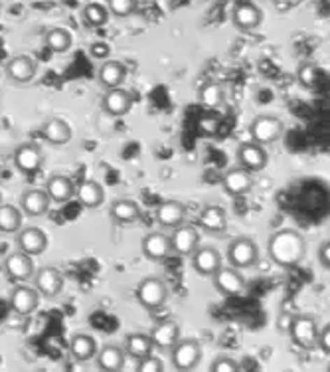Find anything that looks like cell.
<instances>
[{
  "label": "cell",
  "instance_id": "cell-43",
  "mask_svg": "<svg viewBox=\"0 0 330 372\" xmlns=\"http://www.w3.org/2000/svg\"><path fill=\"white\" fill-rule=\"evenodd\" d=\"M92 54L95 57H105L107 54H109V48L105 44H99V42H95V44L92 46Z\"/></svg>",
  "mask_w": 330,
  "mask_h": 372
},
{
  "label": "cell",
  "instance_id": "cell-8",
  "mask_svg": "<svg viewBox=\"0 0 330 372\" xmlns=\"http://www.w3.org/2000/svg\"><path fill=\"white\" fill-rule=\"evenodd\" d=\"M212 280L217 291L228 297H236L245 291V277L234 266H220L216 273L212 275Z\"/></svg>",
  "mask_w": 330,
  "mask_h": 372
},
{
  "label": "cell",
  "instance_id": "cell-24",
  "mask_svg": "<svg viewBox=\"0 0 330 372\" xmlns=\"http://www.w3.org/2000/svg\"><path fill=\"white\" fill-rule=\"evenodd\" d=\"M42 135L46 137L48 143L62 147V145H68L69 141H71L73 131H71L68 121H64V119H59V117H50V119H46L44 125H42Z\"/></svg>",
  "mask_w": 330,
  "mask_h": 372
},
{
  "label": "cell",
  "instance_id": "cell-21",
  "mask_svg": "<svg viewBox=\"0 0 330 372\" xmlns=\"http://www.w3.org/2000/svg\"><path fill=\"white\" fill-rule=\"evenodd\" d=\"M155 216L162 228H176L178 224H182L186 218V206L180 200H162L157 206Z\"/></svg>",
  "mask_w": 330,
  "mask_h": 372
},
{
  "label": "cell",
  "instance_id": "cell-41",
  "mask_svg": "<svg viewBox=\"0 0 330 372\" xmlns=\"http://www.w3.org/2000/svg\"><path fill=\"white\" fill-rule=\"evenodd\" d=\"M319 261H320V266H322V268H327V270H329L330 268V242L329 240H324V242L320 244Z\"/></svg>",
  "mask_w": 330,
  "mask_h": 372
},
{
  "label": "cell",
  "instance_id": "cell-10",
  "mask_svg": "<svg viewBox=\"0 0 330 372\" xmlns=\"http://www.w3.org/2000/svg\"><path fill=\"white\" fill-rule=\"evenodd\" d=\"M4 273L8 275L10 282L24 283L28 282L34 273V261L32 256L24 254V252H12L4 258Z\"/></svg>",
  "mask_w": 330,
  "mask_h": 372
},
{
  "label": "cell",
  "instance_id": "cell-35",
  "mask_svg": "<svg viewBox=\"0 0 330 372\" xmlns=\"http://www.w3.org/2000/svg\"><path fill=\"white\" fill-rule=\"evenodd\" d=\"M200 103L208 107V109H216L220 107L224 99H226V91H224V85H220L216 81H210L206 83L204 88L200 90Z\"/></svg>",
  "mask_w": 330,
  "mask_h": 372
},
{
  "label": "cell",
  "instance_id": "cell-31",
  "mask_svg": "<svg viewBox=\"0 0 330 372\" xmlns=\"http://www.w3.org/2000/svg\"><path fill=\"white\" fill-rule=\"evenodd\" d=\"M109 214L113 218L115 222L119 224H133L137 222L138 216H141V208L135 200H129V198H119L111 204L109 208Z\"/></svg>",
  "mask_w": 330,
  "mask_h": 372
},
{
  "label": "cell",
  "instance_id": "cell-30",
  "mask_svg": "<svg viewBox=\"0 0 330 372\" xmlns=\"http://www.w3.org/2000/svg\"><path fill=\"white\" fill-rule=\"evenodd\" d=\"M127 79V68L117 60H107L99 68V83L109 88H121Z\"/></svg>",
  "mask_w": 330,
  "mask_h": 372
},
{
  "label": "cell",
  "instance_id": "cell-34",
  "mask_svg": "<svg viewBox=\"0 0 330 372\" xmlns=\"http://www.w3.org/2000/svg\"><path fill=\"white\" fill-rule=\"evenodd\" d=\"M46 46L50 52H54V54H64V52H68L71 44H73V38L69 34L66 28H52V30H48L46 34Z\"/></svg>",
  "mask_w": 330,
  "mask_h": 372
},
{
  "label": "cell",
  "instance_id": "cell-18",
  "mask_svg": "<svg viewBox=\"0 0 330 372\" xmlns=\"http://www.w3.org/2000/svg\"><path fill=\"white\" fill-rule=\"evenodd\" d=\"M190 258H192V268L200 275H206V277H212L214 273L217 271V268L222 266V256H220V252L216 248H212V246H204V248H198L194 249L192 254H190Z\"/></svg>",
  "mask_w": 330,
  "mask_h": 372
},
{
  "label": "cell",
  "instance_id": "cell-6",
  "mask_svg": "<svg viewBox=\"0 0 330 372\" xmlns=\"http://www.w3.org/2000/svg\"><path fill=\"white\" fill-rule=\"evenodd\" d=\"M257 246L251 237L239 236L236 240H231L228 246V261L229 266L238 268V270H245V268H251L255 261H257Z\"/></svg>",
  "mask_w": 330,
  "mask_h": 372
},
{
  "label": "cell",
  "instance_id": "cell-26",
  "mask_svg": "<svg viewBox=\"0 0 330 372\" xmlns=\"http://www.w3.org/2000/svg\"><path fill=\"white\" fill-rule=\"evenodd\" d=\"M178 338H180V325L176 321H162L150 331V340L157 349L171 350Z\"/></svg>",
  "mask_w": 330,
  "mask_h": 372
},
{
  "label": "cell",
  "instance_id": "cell-20",
  "mask_svg": "<svg viewBox=\"0 0 330 372\" xmlns=\"http://www.w3.org/2000/svg\"><path fill=\"white\" fill-rule=\"evenodd\" d=\"M222 184H224V191L231 196H243L253 188V177H251L250 170L241 169L238 165L236 169H229L224 172Z\"/></svg>",
  "mask_w": 330,
  "mask_h": 372
},
{
  "label": "cell",
  "instance_id": "cell-1",
  "mask_svg": "<svg viewBox=\"0 0 330 372\" xmlns=\"http://www.w3.org/2000/svg\"><path fill=\"white\" fill-rule=\"evenodd\" d=\"M307 252V242L301 232L293 228H283L277 230L267 242V254L271 261H275L281 268H295L305 258Z\"/></svg>",
  "mask_w": 330,
  "mask_h": 372
},
{
  "label": "cell",
  "instance_id": "cell-3",
  "mask_svg": "<svg viewBox=\"0 0 330 372\" xmlns=\"http://www.w3.org/2000/svg\"><path fill=\"white\" fill-rule=\"evenodd\" d=\"M202 361V345L196 338H178L171 349V362L176 371H192Z\"/></svg>",
  "mask_w": 330,
  "mask_h": 372
},
{
  "label": "cell",
  "instance_id": "cell-28",
  "mask_svg": "<svg viewBox=\"0 0 330 372\" xmlns=\"http://www.w3.org/2000/svg\"><path fill=\"white\" fill-rule=\"evenodd\" d=\"M76 196H78V200H80L81 206H85V208H99L105 200V191H103V186L97 181H83L76 188Z\"/></svg>",
  "mask_w": 330,
  "mask_h": 372
},
{
  "label": "cell",
  "instance_id": "cell-14",
  "mask_svg": "<svg viewBox=\"0 0 330 372\" xmlns=\"http://www.w3.org/2000/svg\"><path fill=\"white\" fill-rule=\"evenodd\" d=\"M141 249H143V256L148 260H166L172 254L171 236L164 234V232H150L143 237Z\"/></svg>",
  "mask_w": 330,
  "mask_h": 372
},
{
  "label": "cell",
  "instance_id": "cell-42",
  "mask_svg": "<svg viewBox=\"0 0 330 372\" xmlns=\"http://www.w3.org/2000/svg\"><path fill=\"white\" fill-rule=\"evenodd\" d=\"M217 119H214V117H204L202 121H200V129L202 131H206V133H216L217 131Z\"/></svg>",
  "mask_w": 330,
  "mask_h": 372
},
{
  "label": "cell",
  "instance_id": "cell-38",
  "mask_svg": "<svg viewBox=\"0 0 330 372\" xmlns=\"http://www.w3.org/2000/svg\"><path fill=\"white\" fill-rule=\"evenodd\" d=\"M137 371L138 372H162L164 371V364H162V361H160L159 357H155V354H147V357L138 359Z\"/></svg>",
  "mask_w": 330,
  "mask_h": 372
},
{
  "label": "cell",
  "instance_id": "cell-7",
  "mask_svg": "<svg viewBox=\"0 0 330 372\" xmlns=\"http://www.w3.org/2000/svg\"><path fill=\"white\" fill-rule=\"evenodd\" d=\"M236 157H238V165L241 169L250 170L251 174L253 172H261L267 167V151L263 145L255 143V141H245L241 143L236 151Z\"/></svg>",
  "mask_w": 330,
  "mask_h": 372
},
{
  "label": "cell",
  "instance_id": "cell-29",
  "mask_svg": "<svg viewBox=\"0 0 330 372\" xmlns=\"http://www.w3.org/2000/svg\"><path fill=\"white\" fill-rule=\"evenodd\" d=\"M69 352L76 361L87 362L92 361L97 352V343L92 335H85V333H78L73 335L69 340Z\"/></svg>",
  "mask_w": 330,
  "mask_h": 372
},
{
  "label": "cell",
  "instance_id": "cell-23",
  "mask_svg": "<svg viewBox=\"0 0 330 372\" xmlns=\"http://www.w3.org/2000/svg\"><path fill=\"white\" fill-rule=\"evenodd\" d=\"M46 194L50 196V200L56 204H64L71 200V196H76V186L73 181L69 177L64 174H54L46 181Z\"/></svg>",
  "mask_w": 330,
  "mask_h": 372
},
{
  "label": "cell",
  "instance_id": "cell-33",
  "mask_svg": "<svg viewBox=\"0 0 330 372\" xmlns=\"http://www.w3.org/2000/svg\"><path fill=\"white\" fill-rule=\"evenodd\" d=\"M22 226V212L12 204H0V232L12 234Z\"/></svg>",
  "mask_w": 330,
  "mask_h": 372
},
{
  "label": "cell",
  "instance_id": "cell-12",
  "mask_svg": "<svg viewBox=\"0 0 330 372\" xmlns=\"http://www.w3.org/2000/svg\"><path fill=\"white\" fill-rule=\"evenodd\" d=\"M42 163H44V155L36 143H22L14 151V167L24 174H36L42 169Z\"/></svg>",
  "mask_w": 330,
  "mask_h": 372
},
{
  "label": "cell",
  "instance_id": "cell-5",
  "mask_svg": "<svg viewBox=\"0 0 330 372\" xmlns=\"http://www.w3.org/2000/svg\"><path fill=\"white\" fill-rule=\"evenodd\" d=\"M319 323L315 321V317L308 315H299L291 321L289 333L295 340L296 347L301 349L310 350L317 347V337H319Z\"/></svg>",
  "mask_w": 330,
  "mask_h": 372
},
{
  "label": "cell",
  "instance_id": "cell-22",
  "mask_svg": "<svg viewBox=\"0 0 330 372\" xmlns=\"http://www.w3.org/2000/svg\"><path fill=\"white\" fill-rule=\"evenodd\" d=\"M95 354H97V366H99L101 371L117 372L125 368V349H121V347L115 345V343H107V345L101 347V350H97Z\"/></svg>",
  "mask_w": 330,
  "mask_h": 372
},
{
  "label": "cell",
  "instance_id": "cell-13",
  "mask_svg": "<svg viewBox=\"0 0 330 372\" xmlns=\"http://www.w3.org/2000/svg\"><path fill=\"white\" fill-rule=\"evenodd\" d=\"M231 20H234V26L241 30V32H253L257 30L263 22V12L259 6H255L253 2H239L234 8V14H231Z\"/></svg>",
  "mask_w": 330,
  "mask_h": 372
},
{
  "label": "cell",
  "instance_id": "cell-2",
  "mask_svg": "<svg viewBox=\"0 0 330 372\" xmlns=\"http://www.w3.org/2000/svg\"><path fill=\"white\" fill-rule=\"evenodd\" d=\"M283 121L279 117H275V115H269V113L253 117V121L250 125L251 141L259 143L263 147L277 143L283 137Z\"/></svg>",
  "mask_w": 330,
  "mask_h": 372
},
{
  "label": "cell",
  "instance_id": "cell-39",
  "mask_svg": "<svg viewBox=\"0 0 330 372\" xmlns=\"http://www.w3.org/2000/svg\"><path fill=\"white\" fill-rule=\"evenodd\" d=\"M210 368L214 372H239L241 371V364H238L231 357H217L216 361L212 362Z\"/></svg>",
  "mask_w": 330,
  "mask_h": 372
},
{
  "label": "cell",
  "instance_id": "cell-40",
  "mask_svg": "<svg viewBox=\"0 0 330 372\" xmlns=\"http://www.w3.org/2000/svg\"><path fill=\"white\" fill-rule=\"evenodd\" d=\"M317 347H319L327 357L330 354V327L324 325V327L319 331V337H317Z\"/></svg>",
  "mask_w": 330,
  "mask_h": 372
},
{
  "label": "cell",
  "instance_id": "cell-25",
  "mask_svg": "<svg viewBox=\"0 0 330 372\" xmlns=\"http://www.w3.org/2000/svg\"><path fill=\"white\" fill-rule=\"evenodd\" d=\"M50 196L46 194V191H40V188H32V191H26L20 196V206H22V212L28 216H44L50 210Z\"/></svg>",
  "mask_w": 330,
  "mask_h": 372
},
{
  "label": "cell",
  "instance_id": "cell-17",
  "mask_svg": "<svg viewBox=\"0 0 330 372\" xmlns=\"http://www.w3.org/2000/svg\"><path fill=\"white\" fill-rule=\"evenodd\" d=\"M172 242V254L188 258L194 249L200 246V234L192 226L178 224L174 228V234L171 236Z\"/></svg>",
  "mask_w": 330,
  "mask_h": 372
},
{
  "label": "cell",
  "instance_id": "cell-32",
  "mask_svg": "<svg viewBox=\"0 0 330 372\" xmlns=\"http://www.w3.org/2000/svg\"><path fill=\"white\" fill-rule=\"evenodd\" d=\"M155 350V345L150 340V335H145V333H133L125 338V352L133 359H143L147 354H152Z\"/></svg>",
  "mask_w": 330,
  "mask_h": 372
},
{
  "label": "cell",
  "instance_id": "cell-11",
  "mask_svg": "<svg viewBox=\"0 0 330 372\" xmlns=\"http://www.w3.org/2000/svg\"><path fill=\"white\" fill-rule=\"evenodd\" d=\"M16 246L20 252L28 254V256H42L48 248V236L42 228L36 226H26L22 230H18L16 236Z\"/></svg>",
  "mask_w": 330,
  "mask_h": 372
},
{
  "label": "cell",
  "instance_id": "cell-36",
  "mask_svg": "<svg viewBox=\"0 0 330 372\" xmlns=\"http://www.w3.org/2000/svg\"><path fill=\"white\" fill-rule=\"evenodd\" d=\"M83 20L89 26H93V28L105 26L107 20H109V11H107V6H103L99 2H89L83 8Z\"/></svg>",
  "mask_w": 330,
  "mask_h": 372
},
{
  "label": "cell",
  "instance_id": "cell-9",
  "mask_svg": "<svg viewBox=\"0 0 330 372\" xmlns=\"http://www.w3.org/2000/svg\"><path fill=\"white\" fill-rule=\"evenodd\" d=\"M32 277H34L36 291L40 295H44V297L54 299L64 289V275H62V271L52 268V266H44V268H40L38 271L34 270Z\"/></svg>",
  "mask_w": 330,
  "mask_h": 372
},
{
  "label": "cell",
  "instance_id": "cell-16",
  "mask_svg": "<svg viewBox=\"0 0 330 372\" xmlns=\"http://www.w3.org/2000/svg\"><path fill=\"white\" fill-rule=\"evenodd\" d=\"M133 95L127 90H121V88H109V91L103 95L101 107L103 111L111 117H123L127 113L133 109Z\"/></svg>",
  "mask_w": 330,
  "mask_h": 372
},
{
  "label": "cell",
  "instance_id": "cell-15",
  "mask_svg": "<svg viewBox=\"0 0 330 372\" xmlns=\"http://www.w3.org/2000/svg\"><path fill=\"white\" fill-rule=\"evenodd\" d=\"M38 305H40V294L36 291V287H28L20 283L10 291V309L16 315H30L38 309Z\"/></svg>",
  "mask_w": 330,
  "mask_h": 372
},
{
  "label": "cell",
  "instance_id": "cell-4",
  "mask_svg": "<svg viewBox=\"0 0 330 372\" xmlns=\"http://www.w3.org/2000/svg\"><path fill=\"white\" fill-rule=\"evenodd\" d=\"M135 295H137L138 303L143 305L145 309H159L168 299V287L160 277L150 275V277H145L143 282L138 283Z\"/></svg>",
  "mask_w": 330,
  "mask_h": 372
},
{
  "label": "cell",
  "instance_id": "cell-37",
  "mask_svg": "<svg viewBox=\"0 0 330 372\" xmlns=\"http://www.w3.org/2000/svg\"><path fill=\"white\" fill-rule=\"evenodd\" d=\"M138 0H107V11L117 18H127L137 11Z\"/></svg>",
  "mask_w": 330,
  "mask_h": 372
},
{
  "label": "cell",
  "instance_id": "cell-19",
  "mask_svg": "<svg viewBox=\"0 0 330 372\" xmlns=\"http://www.w3.org/2000/svg\"><path fill=\"white\" fill-rule=\"evenodd\" d=\"M36 71H38V66L28 54H18V56L10 57V62L6 64V76L14 83H30L36 78Z\"/></svg>",
  "mask_w": 330,
  "mask_h": 372
},
{
  "label": "cell",
  "instance_id": "cell-27",
  "mask_svg": "<svg viewBox=\"0 0 330 372\" xmlns=\"http://www.w3.org/2000/svg\"><path fill=\"white\" fill-rule=\"evenodd\" d=\"M198 222L208 232H224L228 228V214H226V210L222 206L210 204L200 212Z\"/></svg>",
  "mask_w": 330,
  "mask_h": 372
}]
</instances>
